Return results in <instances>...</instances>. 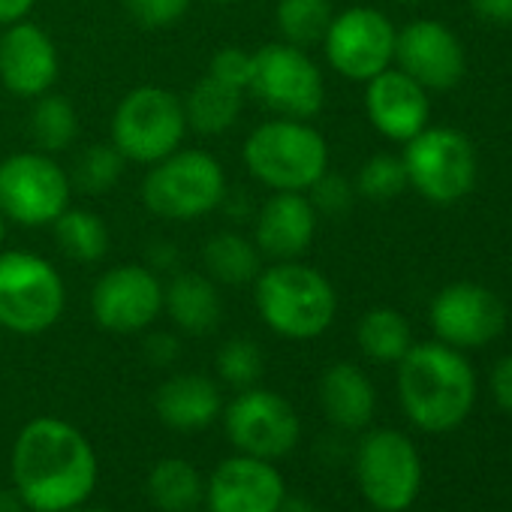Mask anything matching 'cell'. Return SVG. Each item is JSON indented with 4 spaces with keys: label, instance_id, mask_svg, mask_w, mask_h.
<instances>
[{
    "label": "cell",
    "instance_id": "cell-5",
    "mask_svg": "<svg viewBox=\"0 0 512 512\" xmlns=\"http://www.w3.org/2000/svg\"><path fill=\"white\" fill-rule=\"evenodd\" d=\"M226 199L223 166L196 148H178L169 157L151 163L142 181V202L151 214L175 223H187L211 214Z\"/></svg>",
    "mask_w": 512,
    "mask_h": 512
},
{
    "label": "cell",
    "instance_id": "cell-1",
    "mask_svg": "<svg viewBox=\"0 0 512 512\" xmlns=\"http://www.w3.org/2000/svg\"><path fill=\"white\" fill-rule=\"evenodd\" d=\"M16 494L34 512H70L97 485V455L85 434L55 416L28 422L13 446Z\"/></svg>",
    "mask_w": 512,
    "mask_h": 512
},
{
    "label": "cell",
    "instance_id": "cell-22",
    "mask_svg": "<svg viewBox=\"0 0 512 512\" xmlns=\"http://www.w3.org/2000/svg\"><path fill=\"white\" fill-rule=\"evenodd\" d=\"M163 311L187 335H208L223 317V302L217 284L208 275L178 272L163 287Z\"/></svg>",
    "mask_w": 512,
    "mask_h": 512
},
{
    "label": "cell",
    "instance_id": "cell-41",
    "mask_svg": "<svg viewBox=\"0 0 512 512\" xmlns=\"http://www.w3.org/2000/svg\"><path fill=\"white\" fill-rule=\"evenodd\" d=\"M278 512H317V509L305 497H284L281 506H278Z\"/></svg>",
    "mask_w": 512,
    "mask_h": 512
},
{
    "label": "cell",
    "instance_id": "cell-29",
    "mask_svg": "<svg viewBox=\"0 0 512 512\" xmlns=\"http://www.w3.org/2000/svg\"><path fill=\"white\" fill-rule=\"evenodd\" d=\"M52 226L58 247L76 263H97L109 250V229L103 217L88 208H67Z\"/></svg>",
    "mask_w": 512,
    "mask_h": 512
},
{
    "label": "cell",
    "instance_id": "cell-47",
    "mask_svg": "<svg viewBox=\"0 0 512 512\" xmlns=\"http://www.w3.org/2000/svg\"><path fill=\"white\" fill-rule=\"evenodd\" d=\"M0 332H4V329H0Z\"/></svg>",
    "mask_w": 512,
    "mask_h": 512
},
{
    "label": "cell",
    "instance_id": "cell-16",
    "mask_svg": "<svg viewBox=\"0 0 512 512\" xmlns=\"http://www.w3.org/2000/svg\"><path fill=\"white\" fill-rule=\"evenodd\" d=\"M395 64L425 91H449L467 70L461 40L437 19H416L398 31Z\"/></svg>",
    "mask_w": 512,
    "mask_h": 512
},
{
    "label": "cell",
    "instance_id": "cell-19",
    "mask_svg": "<svg viewBox=\"0 0 512 512\" xmlns=\"http://www.w3.org/2000/svg\"><path fill=\"white\" fill-rule=\"evenodd\" d=\"M365 112L380 136L389 142H410L428 127L431 103L419 82H413L398 67H389L365 82Z\"/></svg>",
    "mask_w": 512,
    "mask_h": 512
},
{
    "label": "cell",
    "instance_id": "cell-31",
    "mask_svg": "<svg viewBox=\"0 0 512 512\" xmlns=\"http://www.w3.org/2000/svg\"><path fill=\"white\" fill-rule=\"evenodd\" d=\"M121 172H124V157H121V151L112 142H106V145H88L79 154L70 181L79 190H85V193H106L109 187L118 184Z\"/></svg>",
    "mask_w": 512,
    "mask_h": 512
},
{
    "label": "cell",
    "instance_id": "cell-12",
    "mask_svg": "<svg viewBox=\"0 0 512 512\" xmlns=\"http://www.w3.org/2000/svg\"><path fill=\"white\" fill-rule=\"evenodd\" d=\"M395 25L374 7H350L332 16L323 49L338 76L347 82H371L395 61Z\"/></svg>",
    "mask_w": 512,
    "mask_h": 512
},
{
    "label": "cell",
    "instance_id": "cell-21",
    "mask_svg": "<svg viewBox=\"0 0 512 512\" xmlns=\"http://www.w3.org/2000/svg\"><path fill=\"white\" fill-rule=\"evenodd\" d=\"M154 410L175 431H202L220 416V389L202 374H178L157 389Z\"/></svg>",
    "mask_w": 512,
    "mask_h": 512
},
{
    "label": "cell",
    "instance_id": "cell-34",
    "mask_svg": "<svg viewBox=\"0 0 512 512\" xmlns=\"http://www.w3.org/2000/svg\"><path fill=\"white\" fill-rule=\"evenodd\" d=\"M193 0H124L130 19L145 31H163L172 28L187 16Z\"/></svg>",
    "mask_w": 512,
    "mask_h": 512
},
{
    "label": "cell",
    "instance_id": "cell-28",
    "mask_svg": "<svg viewBox=\"0 0 512 512\" xmlns=\"http://www.w3.org/2000/svg\"><path fill=\"white\" fill-rule=\"evenodd\" d=\"M79 136V115L76 106L64 94H43L31 109V139L43 154L67 151Z\"/></svg>",
    "mask_w": 512,
    "mask_h": 512
},
{
    "label": "cell",
    "instance_id": "cell-11",
    "mask_svg": "<svg viewBox=\"0 0 512 512\" xmlns=\"http://www.w3.org/2000/svg\"><path fill=\"white\" fill-rule=\"evenodd\" d=\"M356 476L377 512H404L422 485V461L401 431H371L356 455Z\"/></svg>",
    "mask_w": 512,
    "mask_h": 512
},
{
    "label": "cell",
    "instance_id": "cell-20",
    "mask_svg": "<svg viewBox=\"0 0 512 512\" xmlns=\"http://www.w3.org/2000/svg\"><path fill=\"white\" fill-rule=\"evenodd\" d=\"M317 235V208L311 205L308 193L278 190L272 193L253 223V244L260 247L263 256L281 260H299L311 247Z\"/></svg>",
    "mask_w": 512,
    "mask_h": 512
},
{
    "label": "cell",
    "instance_id": "cell-33",
    "mask_svg": "<svg viewBox=\"0 0 512 512\" xmlns=\"http://www.w3.org/2000/svg\"><path fill=\"white\" fill-rule=\"evenodd\" d=\"M266 371L263 350L256 347L250 338H232L220 347L217 353V374L238 389H250Z\"/></svg>",
    "mask_w": 512,
    "mask_h": 512
},
{
    "label": "cell",
    "instance_id": "cell-15",
    "mask_svg": "<svg viewBox=\"0 0 512 512\" xmlns=\"http://www.w3.org/2000/svg\"><path fill=\"white\" fill-rule=\"evenodd\" d=\"M431 329L440 344L476 350L491 344L506 326L503 302L482 284L458 281L443 287L431 302Z\"/></svg>",
    "mask_w": 512,
    "mask_h": 512
},
{
    "label": "cell",
    "instance_id": "cell-18",
    "mask_svg": "<svg viewBox=\"0 0 512 512\" xmlns=\"http://www.w3.org/2000/svg\"><path fill=\"white\" fill-rule=\"evenodd\" d=\"M55 40L34 22H16L0 34V82L16 97L37 100L58 82Z\"/></svg>",
    "mask_w": 512,
    "mask_h": 512
},
{
    "label": "cell",
    "instance_id": "cell-14",
    "mask_svg": "<svg viewBox=\"0 0 512 512\" xmlns=\"http://www.w3.org/2000/svg\"><path fill=\"white\" fill-rule=\"evenodd\" d=\"M91 314L106 332H142L163 314V284L148 266H115L94 284Z\"/></svg>",
    "mask_w": 512,
    "mask_h": 512
},
{
    "label": "cell",
    "instance_id": "cell-6",
    "mask_svg": "<svg viewBox=\"0 0 512 512\" xmlns=\"http://www.w3.org/2000/svg\"><path fill=\"white\" fill-rule=\"evenodd\" d=\"M67 305L58 269L28 250H0V329L40 335L52 329Z\"/></svg>",
    "mask_w": 512,
    "mask_h": 512
},
{
    "label": "cell",
    "instance_id": "cell-8",
    "mask_svg": "<svg viewBox=\"0 0 512 512\" xmlns=\"http://www.w3.org/2000/svg\"><path fill=\"white\" fill-rule=\"evenodd\" d=\"M247 91L278 118L296 121H311L326 103V82L317 61L284 40L253 52Z\"/></svg>",
    "mask_w": 512,
    "mask_h": 512
},
{
    "label": "cell",
    "instance_id": "cell-27",
    "mask_svg": "<svg viewBox=\"0 0 512 512\" xmlns=\"http://www.w3.org/2000/svg\"><path fill=\"white\" fill-rule=\"evenodd\" d=\"M148 494L163 512H193L202 500V479L190 461L163 458L148 473Z\"/></svg>",
    "mask_w": 512,
    "mask_h": 512
},
{
    "label": "cell",
    "instance_id": "cell-30",
    "mask_svg": "<svg viewBox=\"0 0 512 512\" xmlns=\"http://www.w3.org/2000/svg\"><path fill=\"white\" fill-rule=\"evenodd\" d=\"M332 16V0H278L275 10L281 40L299 49L323 43Z\"/></svg>",
    "mask_w": 512,
    "mask_h": 512
},
{
    "label": "cell",
    "instance_id": "cell-40",
    "mask_svg": "<svg viewBox=\"0 0 512 512\" xmlns=\"http://www.w3.org/2000/svg\"><path fill=\"white\" fill-rule=\"evenodd\" d=\"M148 356L154 359V362H160V365H166V362H172L175 356H178V344H175V338H169V335H154L151 341H148Z\"/></svg>",
    "mask_w": 512,
    "mask_h": 512
},
{
    "label": "cell",
    "instance_id": "cell-7",
    "mask_svg": "<svg viewBox=\"0 0 512 512\" xmlns=\"http://www.w3.org/2000/svg\"><path fill=\"white\" fill-rule=\"evenodd\" d=\"M184 133L187 118L181 97L160 85L133 88L112 115V145L133 163L151 166L169 157L181 148Z\"/></svg>",
    "mask_w": 512,
    "mask_h": 512
},
{
    "label": "cell",
    "instance_id": "cell-39",
    "mask_svg": "<svg viewBox=\"0 0 512 512\" xmlns=\"http://www.w3.org/2000/svg\"><path fill=\"white\" fill-rule=\"evenodd\" d=\"M37 0H0V28H10L31 16Z\"/></svg>",
    "mask_w": 512,
    "mask_h": 512
},
{
    "label": "cell",
    "instance_id": "cell-36",
    "mask_svg": "<svg viewBox=\"0 0 512 512\" xmlns=\"http://www.w3.org/2000/svg\"><path fill=\"white\" fill-rule=\"evenodd\" d=\"M250 67H253V52H244L238 46H223L211 55L208 61V76H214L217 82L247 91L250 85Z\"/></svg>",
    "mask_w": 512,
    "mask_h": 512
},
{
    "label": "cell",
    "instance_id": "cell-46",
    "mask_svg": "<svg viewBox=\"0 0 512 512\" xmlns=\"http://www.w3.org/2000/svg\"><path fill=\"white\" fill-rule=\"evenodd\" d=\"M211 4H235V0H211Z\"/></svg>",
    "mask_w": 512,
    "mask_h": 512
},
{
    "label": "cell",
    "instance_id": "cell-4",
    "mask_svg": "<svg viewBox=\"0 0 512 512\" xmlns=\"http://www.w3.org/2000/svg\"><path fill=\"white\" fill-rule=\"evenodd\" d=\"M241 160L272 193H308L329 169V145L317 127L296 118H272L250 130Z\"/></svg>",
    "mask_w": 512,
    "mask_h": 512
},
{
    "label": "cell",
    "instance_id": "cell-3",
    "mask_svg": "<svg viewBox=\"0 0 512 512\" xmlns=\"http://www.w3.org/2000/svg\"><path fill=\"white\" fill-rule=\"evenodd\" d=\"M253 302L263 323L290 341L320 338L338 314V293L332 281L299 260L272 263L256 275Z\"/></svg>",
    "mask_w": 512,
    "mask_h": 512
},
{
    "label": "cell",
    "instance_id": "cell-26",
    "mask_svg": "<svg viewBox=\"0 0 512 512\" xmlns=\"http://www.w3.org/2000/svg\"><path fill=\"white\" fill-rule=\"evenodd\" d=\"M356 341L362 353L374 362H401L413 347L410 323L395 308H374L356 326Z\"/></svg>",
    "mask_w": 512,
    "mask_h": 512
},
{
    "label": "cell",
    "instance_id": "cell-9",
    "mask_svg": "<svg viewBox=\"0 0 512 512\" xmlns=\"http://www.w3.org/2000/svg\"><path fill=\"white\" fill-rule=\"evenodd\" d=\"M407 187L434 205L461 202L476 184V151L470 139L452 127H425L404 142Z\"/></svg>",
    "mask_w": 512,
    "mask_h": 512
},
{
    "label": "cell",
    "instance_id": "cell-17",
    "mask_svg": "<svg viewBox=\"0 0 512 512\" xmlns=\"http://www.w3.org/2000/svg\"><path fill=\"white\" fill-rule=\"evenodd\" d=\"M284 497L287 488L272 461L244 452L220 461L205 488L211 512H278Z\"/></svg>",
    "mask_w": 512,
    "mask_h": 512
},
{
    "label": "cell",
    "instance_id": "cell-13",
    "mask_svg": "<svg viewBox=\"0 0 512 512\" xmlns=\"http://www.w3.org/2000/svg\"><path fill=\"white\" fill-rule=\"evenodd\" d=\"M299 416L293 404L269 389H241V395L226 407L229 440L253 458H281L299 443Z\"/></svg>",
    "mask_w": 512,
    "mask_h": 512
},
{
    "label": "cell",
    "instance_id": "cell-45",
    "mask_svg": "<svg viewBox=\"0 0 512 512\" xmlns=\"http://www.w3.org/2000/svg\"><path fill=\"white\" fill-rule=\"evenodd\" d=\"M398 4H422V0H398Z\"/></svg>",
    "mask_w": 512,
    "mask_h": 512
},
{
    "label": "cell",
    "instance_id": "cell-37",
    "mask_svg": "<svg viewBox=\"0 0 512 512\" xmlns=\"http://www.w3.org/2000/svg\"><path fill=\"white\" fill-rule=\"evenodd\" d=\"M491 392L503 410L512 413V356H503L491 371Z\"/></svg>",
    "mask_w": 512,
    "mask_h": 512
},
{
    "label": "cell",
    "instance_id": "cell-42",
    "mask_svg": "<svg viewBox=\"0 0 512 512\" xmlns=\"http://www.w3.org/2000/svg\"><path fill=\"white\" fill-rule=\"evenodd\" d=\"M19 506H25L19 494H10V491L0 494V512H19Z\"/></svg>",
    "mask_w": 512,
    "mask_h": 512
},
{
    "label": "cell",
    "instance_id": "cell-2",
    "mask_svg": "<svg viewBox=\"0 0 512 512\" xmlns=\"http://www.w3.org/2000/svg\"><path fill=\"white\" fill-rule=\"evenodd\" d=\"M398 398L413 425L443 434L470 416L476 401V374L449 344H413L398 362Z\"/></svg>",
    "mask_w": 512,
    "mask_h": 512
},
{
    "label": "cell",
    "instance_id": "cell-10",
    "mask_svg": "<svg viewBox=\"0 0 512 512\" xmlns=\"http://www.w3.org/2000/svg\"><path fill=\"white\" fill-rule=\"evenodd\" d=\"M73 181L52 154L22 151L0 160V211L7 220L40 229L70 208Z\"/></svg>",
    "mask_w": 512,
    "mask_h": 512
},
{
    "label": "cell",
    "instance_id": "cell-44",
    "mask_svg": "<svg viewBox=\"0 0 512 512\" xmlns=\"http://www.w3.org/2000/svg\"><path fill=\"white\" fill-rule=\"evenodd\" d=\"M70 512H106V509H70Z\"/></svg>",
    "mask_w": 512,
    "mask_h": 512
},
{
    "label": "cell",
    "instance_id": "cell-25",
    "mask_svg": "<svg viewBox=\"0 0 512 512\" xmlns=\"http://www.w3.org/2000/svg\"><path fill=\"white\" fill-rule=\"evenodd\" d=\"M202 263L214 284L241 287L263 272V253L241 232H217L202 247Z\"/></svg>",
    "mask_w": 512,
    "mask_h": 512
},
{
    "label": "cell",
    "instance_id": "cell-24",
    "mask_svg": "<svg viewBox=\"0 0 512 512\" xmlns=\"http://www.w3.org/2000/svg\"><path fill=\"white\" fill-rule=\"evenodd\" d=\"M181 106H184L187 130H196L202 136H220L238 124L244 109V91L229 88L205 73L181 100Z\"/></svg>",
    "mask_w": 512,
    "mask_h": 512
},
{
    "label": "cell",
    "instance_id": "cell-32",
    "mask_svg": "<svg viewBox=\"0 0 512 512\" xmlns=\"http://www.w3.org/2000/svg\"><path fill=\"white\" fill-rule=\"evenodd\" d=\"M407 190V172L401 157L392 154H374L362 163L356 175V193L371 202H389Z\"/></svg>",
    "mask_w": 512,
    "mask_h": 512
},
{
    "label": "cell",
    "instance_id": "cell-38",
    "mask_svg": "<svg viewBox=\"0 0 512 512\" xmlns=\"http://www.w3.org/2000/svg\"><path fill=\"white\" fill-rule=\"evenodd\" d=\"M470 7L488 25H512V0H470Z\"/></svg>",
    "mask_w": 512,
    "mask_h": 512
},
{
    "label": "cell",
    "instance_id": "cell-35",
    "mask_svg": "<svg viewBox=\"0 0 512 512\" xmlns=\"http://www.w3.org/2000/svg\"><path fill=\"white\" fill-rule=\"evenodd\" d=\"M353 196H356V187H353L347 178H341V175H335V172H329V169H326V172L314 181V187L308 190L311 205H314L317 211H323V214H332V217L350 211Z\"/></svg>",
    "mask_w": 512,
    "mask_h": 512
},
{
    "label": "cell",
    "instance_id": "cell-43",
    "mask_svg": "<svg viewBox=\"0 0 512 512\" xmlns=\"http://www.w3.org/2000/svg\"><path fill=\"white\" fill-rule=\"evenodd\" d=\"M4 238H7V217L0 211V247H4Z\"/></svg>",
    "mask_w": 512,
    "mask_h": 512
},
{
    "label": "cell",
    "instance_id": "cell-23",
    "mask_svg": "<svg viewBox=\"0 0 512 512\" xmlns=\"http://www.w3.org/2000/svg\"><path fill=\"white\" fill-rule=\"evenodd\" d=\"M320 401L326 416L347 431L365 428L374 416L377 395L371 380L353 362H335L320 380Z\"/></svg>",
    "mask_w": 512,
    "mask_h": 512
}]
</instances>
